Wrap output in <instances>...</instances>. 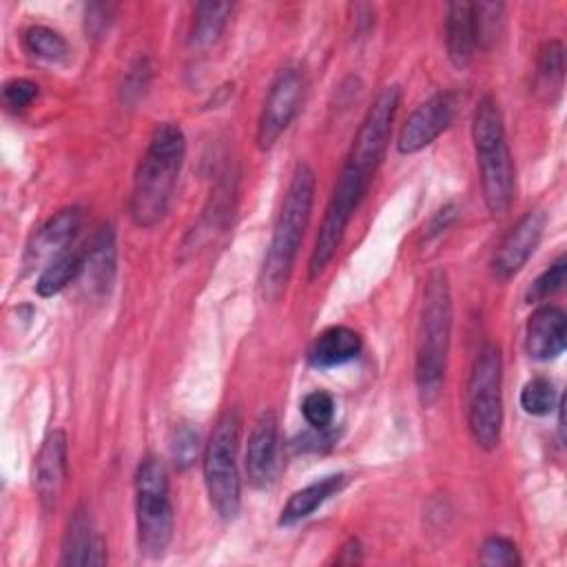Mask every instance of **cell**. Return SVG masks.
I'll return each mask as SVG.
<instances>
[{"label": "cell", "mask_w": 567, "mask_h": 567, "mask_svg": "<svg viewBox=\"0 0 567 567\" xmlns=\"http://www.w3.org/2000/svg\"><path fill=\"white\" fill-rule=\"evenodd\" d=\"M184 155L186 137L179 124H157L135 168L128 195V215L135 226L153 228L166 217L184 164Z\"/></svg>", "instance_id": "cell-1"}, {"label": "cell", "mask_w": 567, "mask_h": 567, "mask_svg": "<svg viewBox=\"0 0 567 567\" xmlns=\"http://www.w3.org/2000/svg\"><path fill=\"white\" fill-rule=\"evenodd\" d=\"M450 337H452L450 281L443 270H432L423 288L419 330H416V357H414L416 392L425 408L434 405L441 396V390L445 383Z\"/></svg>", "instance_id": "cell-2"}, {"label": "cell", "mask_w": 567, "mask_h": 567, "mask_svg": "<svg viewBox=\"0 0 567 567\" xmlns=\"http://www.w3.org/2000/svg\"><path fill=\"white\" fill-rule=\"evenodd\" d=\"M315 199V173L306 162H299L290 175L281 208L277 213L268 252L264 257L259 286L268 301H277L290 279L292 264L303 237Z\"/></svg>", "instance_id": "cell-3"}, {"label": "cell", "mask_w": 567, "mask_h": 567, "mask_svg": "<svg viewBox=\"0 0 567 567\" xmlns=\"http://www.w3.org/2000/svg\"><path fill=\"white\" fill-rule=\"evenodd\" d=\"M472 142L485 206L492 217H503L514 197V164L505 137L503 115L492 95H483L474 109Z\"/></svg>", "instance_id": "cell-4"}, {"label": "cell", "mask_w": 567, "mask_h": 567, "mask_svg": "<svg viewBox=\"0 0 567 567\" xmlns=\"http://www.w3.org/2000/svg\"><path fill=\"white\" fill-rule=\"evenodd\" d=\"M239 434L241 416L235 408L219 414L204 447V485L210 507L221 520H235L241 509V476H239Z\"/></svg>", "instance_id": "cell-5"}, {"label": "cell", "mask_w": 567, "mask_h": 567, "mask_svg": "<svg viewBox=\"0 0 567 567\" xmlns=\"http://www.w3.org/2000/svg\"><path fill=\"white\" fill-rule=\"evenodd\" d=\"M465 416L474 443L492 452L503 432V359L496 343H485L474 357L467 388Z\"/></svg>", "instance_id": "cell-6"}, {"label": "cell", "mask_w": 567, "mask_h": 567, "mask_svg": "<svg viewBox=\"0 0 567 567\" xmlns=\"http://www.w3.org/2000/svg\"><path fill=\"white\" fill-rule=\"evenodd\" d=\"M135 529L144 556H164L173 538V505L168 474L157 456H144L135 472Z\"/></svg>", "instance_id": "cell-7"}, {"label": "cell", "mask_w": 567, "mask_h": 567, "mask_svg": "<svg viewBox=\"0 0 567 567\" xmlns=\"http://www.w3.org/2000/svg\"><path fill=\"white\" fill-rule=\"evenodd\" d=\"M370 182H372V175H365V173L343 164V168L332 186L330 199L326 204V213H323V219H321V226H319V233L315 237V246H312V252L308 259V277L310 279H317L326 270V266L332 261V257L337 255L339 244L346 233V226L352 219L354 210L359 208L361 199L365 197Z\"/></svg>", "instance_id": "cell-8"}, {"label": "cell", "mask_w": 567, "mask_h": 567, "mask_svg": "<svg viewBox=\"0 0 567 567\" xmlns=\"http://www.w3.org/2000/svg\"><path fill=\"white\" fill-rule=\"evenodd\" d=\"M399 102H401L399 84H388L377 93V97L368 106V111L352 137V144H350V151L346 157L348 166H352L365 175H374L377 166L383 159Z\"/></svg>", "instance_id": "cell-9"}, {"label": "cell", "mask_w": 567, "mask_h": 567, "mask_svg": "<svg viewBox=\"0 0 567 567\" xmlns=\"http://www.w3.org/2000/svg\"><path fill=\"white\" fill-rule=\"evenodd\" d=\"M306 82L299 69L286 66L281 69L275 80L268 86V93L261 104V113L257 120V146L261 151H268L275 146V142L284 135V131L290 126L295 115L301 109L303 102Z\"/></svg>", "instance_id": "cell-10"}, {"label": "cell", "mask_w": 567, "mask_h": 567, "mask_svg": "<svg viewBox=\"0 0 567 567\" xmlns=\"http://www.w3.org/2000/svg\"><path fill=\"white\" fill-rule=\"evenodd\" d=\"M458 97L452 91H439L430 95L425 102H421L403 122L396 148L403 155L419 153L421 148L430 146L454 120L456 115Z\"/></svg>", "instance_id": "cell-11"}, {"label": "cell", "mask_w": 567, "mask_h": 567, "mask_svg": "<svg viewBox=\"0 0 567 567\" xmlns=\"http://www.w3.org/2000/svg\"><path fill=\"white\" fill-rule=\"evenodd\" d=\"M545 213L540 208L527 210L512 228L509 233L503 237V241L498 244V248L492 255L489 268L492 275L498 281H507L512 279L532 257V252L536 250L543 230H545Z\"/></svg>", "instance_id": "cell-12"}, {"label": "cell", "mask_w": 567, "mask_h": 567, "mask_svg": "<svg viewBox=\"0 0 567 567\" xmlns=\"http://www.w3.org/2000/svg\"><path fill=\"white\" fill-rule=\"evenodd\" d=\"M117 272V244L111 224H102L82 250V286L89 297L104 299L111 295Z\"/></svg>", "instance_id": "cell-13"}, {"label": "cell", "mask_w": 567, "mask_h": 567, "mask_svg": "<svg viewBox=\"0 0 567 567\" xmlns=\"http://www.w3.org/2000/svg\"><path fill=\"white\" fill-rule=\"evenodd\" d=\"M66 481V434L51 430L33 458V489L42 509L51 512Z\"/></svg>", "instance_id": "cell-14"}, {"label": "cell", "mask_w": 567, "mask_h": 567, "mask_svg": "<svg viewBox=\"0 0 567 567\" xmlns=\"http://www.w3.org/2000/svg\"><path fill=\"white\" fill-rule=\"evenodd\" d=\"M82 208L66 206L58 210L53 217H49L38 233L33 235L27 252H24V266L35 268L40 264H49L62 252H66L69 244L75 239L80 226H82Z\"/></svg>", "instance_id": "cell-15"}, {"label": "cell", "mask_w": 567, "mask_h": 567, "mask_svg": "<svg viewBox=\"0 0 567 567\" xmlns=\"http://www.w3.org/2000/svg\"><path fill=\"white\" fill-rule=\"evenodd\" d=\"M279 434L277 416L272 410H264L250 427L246 447V474L255 487H264L272 481L277 465Z\"/></svg>", "instance_id": "cell-16"}, {"label": "cell", "mask_w": 567, "mask_h": 567, "mask_svg": "<svg viewBox=\"0 0 567 567\" xmlns=\"http://www.w3.org/2000/svg\"><path fill=\"white\" fill-rule=\"evenodd\" d=\"M567 341L565 312L558 306H538L525 326V350L532 359L549 361L563 354Z\"/></svg>", "instance_id": "cell-17"}, {"label": "cell", "mask_w": 567, "mask_h": 567, "mask_svg": "<svg viewBox=\"0 0 567 567\" xmlns=\"http://www.w3.org/2000/svg\"><path fill=\"white\" fill-rule=\"evenodd\" d=\"M104 563H106V545L102 536L95 532L89 512L84 507H78L66 523L60 565H104Z\"/></svg>", "instance_id": "cell-18"}, {"label": "cell", "mask_w": 567, "mask_h": 567, "mask_svg": "<svg viewBox=\"0 0 567 567\" xmlns=\"http://www.w3.org/2000/svg\"><path fill=\"white\" fill-rule=\"evenodd\" d=\"M445 47L447 58L456 69H465L478 49L474 27V2H450L445 13Z\"/></svg>", "instance_id": "cell-19"}, {"label": "cell", "mask_w": 567, "mask_h": 567, "mask_svg": "<svg viewBox=\"0 0 567 567\" xmlns=\"http://www.w3.org/2000/svg\"><path fill=\"white\" fill-rule=\"evenodd\" d=\"M363 341L348 326H330L319 332L308 348V363L315 368H334L359 357Z\"/></svg>", "instance_id": "cell-20"}, {"label": "cell", "mask_w": 567, "mask_h": 567, "mask_svg": "<svg viewBox=\"0 0 567 567\" xmlns=\"http://www.w3.org/2000/svg\"><path fill=\"white\" fill-rule=\"evenodd\" d=\"M343 485H346V474H330V476H323V478L292 492L290 498L286 501V505L281 507L279 525L288 527V525L303 520L317 507H321L330 496H334Z\"/></svg>", "instance_id": "cell-21"}, {"label": "cell", "mask_w": 567, "mask_h": 567, "mask_svg": "<svg viewBox=\"0 0 567 567\" xmlns=\"http://www.w3.org/2000/svg\"><path fill=\"white\" fill-rule=\"evenodd\" d=\"M230 11H233L230 2H197L193 7L188 44L197 49L210 47L221 35Z\"/></svg>", "instance_id": "cell-22"}, {"label": "cell", "mask_w": 567, "mask_h": 567, "mask_svg": "<svg viewBox=\"0 0 567 567\" xmlns=\"http://www.w3.org/2000/svg\"><path fill=\"white\" fill-rule=\"evenodd\" d=\"M565 75V49L563 42L549 40L540 47L536 58V89L538 93L547 95L549 102L554 95L560 93Z\"/></svg>", "instance_id": "cell-23"}, {"label": "cell", "mask_w": 567, "mask_h": 567, "mask_svg": "<svg viewBox=\"0 0 567 567\" xmlns=\"http://www.w3.org/2000/svg\"><path fill=\"white\" fill-rule=\"evenodd\" d=\"M80 272H82V252L66 250L42 268L35 281V290L40 297H53L60 290H64L75 277H80Z\"/></svg>", "instance_id": "cell-24"}, {"label": "cell", "mask_w": 567, "mask_h": 567, "mask_svg": "<svg viewBox=\"0 0 567 567\" xmlns=\"http://www.w3.org/2000/svg\"><path fill=\"white\" fill-rule=\"evenodd\" d=\"M22 44L27 53L47 60V62H62L69 55V44L66 40L51 27L44 24H33L24 31Z\"/></svg>", "instance_id": "cell-25"}, {"label": "cell", "mask_w": 567, "mask_h": 567, "mask_svg": "<svg viewBox=\"0 0 567 567\" xmlns=\"http://www.w3.org/2000/svg\"><path fill=\"white\" fill-rule=\"evenodd\" d=\"M558 394L549 379L534 377L520 390V408L532 416H545L556 408Z\"/></svg>", "instance_id": "cell-26"}, {"label": "cell", "mask_w": 567, "mask_h": 567, "mask_svg": "<svg viewBox=\"0 0 567 567\" xmlns=\"http://www.w3.org/2000/svg\"><path fill=\"white\" fill-rule=\"evenodd\" d=\"M505 22V4L501 2H478L474 4V27H476V42L478 49L492 47L498 38Z\"/></svg>", "instance_id": "cell-27"}, {"label": "cell", "mask_w": 567, "mask_h": 567, "mask_svg": "<svg viewBox=\"0 0 567 567\" xmlns=\"http://www.w3.org/2000/svg\"><path fill=\"white\" fill-rule=\"evenodd\" d=\"M168 450L171 458L177 470H186L195 463L197 452H199V436L188 423H179L173 427L171 439H168Z\"/></svg>", "instance_id": "cell-28"}, {"label": "cell", "mask_w": 567, "mask_h": 567, "mask_svg": "<svg viewBox=\"0 0 567 567\" xmlns=\"http://www.w3.org/2000/svg\"><path fill=\"white\" fill-rule=\"evenodd\" d=\"M565 275H567V257L560 255L549 268H545L534 284L527 288V301L536 303V301H545L547 297H551L554 292H558L565 284Z\"/></svg>", "instance_id": "cell-29"}, {"label": "cell", "mask_w": 567, "mask_h": 567, "mask_svg": "<svg viewBox=\"0 0 567 567\" xmlns=\"http://www.w3.org/2000/svg\"><path fill=\"white\" fill-rule=\"evenodd\" d=\"M481 565L487 567H516L520 565V556L516 545L505 536H489L483 540L478 549Z\"/></svg>", "instance_id": "cell-30"}, {"label": "cell", "mask_w": 567, "mask_h": 567, "mask_svg": "<svg viewBox=\"0 0 567 567\" xmlns=\"http://www.w3.org/2000/svg\"><path fill=\"white\" fill-rule=\"evenodd\" d=\"M301 412H303L306 423L312 430H328L334 419V399L323 390H315V392L306 394V399L301 403Z\"/></svg>", "instance_id": "cell-31"}, {"label": "cell", "mask_w": 567, "mask_h": 567, "mask_svg": "<svg viewBox=\"0 0 567 567\" xmlns=\"http://www.w3.org/2000/svg\"><path fill=\"white\" fill-rule=\"evenodd\" d=\"M151 73H153L151 62L144 55H140L128 66V71L124 75V82H122V91H120L124 104H135V102H140L144 97V93H146V89L151 84Z\"/></svg>", "instance_id": "cell-32"}, {"label": "cell", "mask_w": 567, "mask_h": 567, "mask_svg": "<svg viewBox=\"0 0 567 567\" xmlns=\"http://www.w3.org/2000/svg\"><path fill=\"white\" fill-rule=\"evenodd\" d=\"M35 97H38V84L29 78H13L2 86V102L13 111L29 106Z\"/></svg>", "instance_id": "cell-33"}, {"label": "cell", "mask_w": 567, "mask_h": 567, "mask_svg": "<svg viewBox=\"0 0 567 567\" xmlns=\"http://www.w3.org/2000/svg\"><path fill=\"white\" fill-rule=\"evenodd\" d=\"M113 11H115V7L106 4V2L86 4V9H84V31H86V35L100 38L109 29V24L113 20Z\"/></svg>", "instance_id": "cell-34"}, {"label": "cell", "mask_w": 567, "mask_h": 567, "mask_svg": "<svg viewBox=\"0 0 567 567\" xmlns=\"http://www.w3.org/2000/svg\"><path fill=\"white\" fill-rule=\"evenodd\" d=\"M456 219V206L454 204H445L441 210H436L427 224V237L445 230L452 221Z\"/></svg>", "instance_id": "cell-35"}, {"label": "cell", "mask_w": 567, "mask_h": 567, "mask_svg": "<svg viewBox=\"0 0 567 567\" xmlns=\"http://www.w3.org/2000/svg\"><path fill=\"white\" fill-rule=\"evenodd\" d=\"M361 554H363L361 543L357 538H350L339 549V556L334 558V563H339V565H354V563H361Z\"/></svg>", "instance_id": "cell-36"}]
</instances>
